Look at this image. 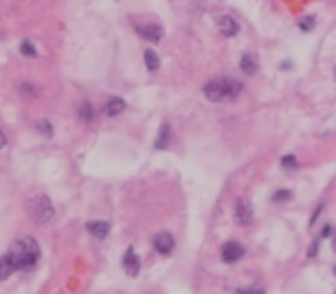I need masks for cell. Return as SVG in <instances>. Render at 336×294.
Here are the masks:
<instances>
[{"label": "cell", "mask_w": 336, "mask_h": 294, "mask_svg": "<svg viewBox=\"0 0 336 294\" xmlns=\"http://www.w3.org/2000/svg\"><path fill=\"white\" fill-rule=\"evenodd\" d=\"M203 95H205L207 101H214V104L235 101L242 95V83L235 78H228V76H219V78L207 80L205 88H203Z\"/></svg>", "instance_id": "cell-1"}, {"label": "cell", "mask_w": 336, "mask_h": 294, "mask_svg": "<svg viewBox=\"0 0 336 294\" xmlns=\"http://www.w3.org/2000/svg\"><path fill=\"white\" fill-rule=\"evenodd\" d=\"M12 258H14L16 271L30 269L40 262V244H37L32 237H23V239H16V244L12 246Z\"/></svg>", "instance_id": "cell-2"}, {"label": "cell", "mask_w": 336, "mask_h": 294, "mask_svg": "<svg viewBox=\"0 0 336 294\" xmlns=\"http://www.w3.org/2000/svg\"><path fill=\"white\" fill-rule=\"evenodd\" d=\"M28 214L32 221H37L40 225H46L49 221H53V202L49 200V195H35L28 200Z\"/></svg>", "instance_id": "cell-3"}, {"label": "cell", "mask_w": 336, "mask_h": 294, "mask_svg": "<svg viewBox=\"0 0 336 294\" xmlns=\"http://www.w3.org/2000/svg\"><path fill=\"white\" fill-rule=\"evenodd\" d=\"M242 258H244V246L240 241H226V244L221 246V260L226 264H235Z\"/></svg>", "instance_id": "cell-4"}, {"label": "cell", "mask_w": 336, "mask_h": 294, "mask_svg": "<svg viewBox=\"0 0 336 294\" xmlns=\"http://www.w3.org/2000/svg\"><path fill=\"white\" fill-rule=\"evenodd\" d=\"M155 250L159 255H171L173 250H175V239H173V234L171 232H159L155 234Z\"/></svg>", "instance_id": "cell-5"}, {"label": "cell", "mask_w": 336, "mask_h": 294, "mask_svg": "<svg viewBox=\"0 0 336 294\" xmlns=\"http://www.w3.org/2000/svg\"><path fill=\"white\" fill-rule=\"evenodd\" d=\"M216 28H219L221 37H226V39H231V37H235L237 32H240V23H237L233 16H228V14H223V16L216 19Z\"/></svg>", "instance_id": "cell-6"}, {"label": "cell", "mask_w": 336, "mask_h": 294, "mask_svg": "<svg viewBox=\"0 0 336 294\" xmlns=\"http://www.w3.org/2000/svg\"><path fill=\"white\" fill-rule=\"evenodd\" d=\"M235 221L240 225H251V221H253V209L246 198H240L235 202Z\"/></svg>", "instance_id": "cell-7"}, {"label": "cell", "mask_w": 336, "mask_h": 294, "mask_svg": "<svg viewBox=\"0 0 336 294\" xmlns=\"http://www.w3.org/2000/svg\"><path fill=\"white\" fill-rule=\"evenodd\" d=\"M134 28H136V32H138V35H141L143 39H150V41H161V37H164V28H161L159 23H145V25L136 23Z\"/></svg>", "instance_id": "cell-8"}, {"label": "cell", "mask_w": 336, "mask_h": 294, "mask_svg": "<svg viewBox=\"0 0 336 294\" xmlns=\"http://www.w3.org/2000/svg\"><path fill=\"white\" fill-rule=\"evenodd\" d=\"M122 267H125L127 276H138V271H141V260H138V255H136L134 248H127L125 258H122Z\"/></svg>", "instance_id": "cell-9"}, {"label": "cell", "mask_w": 336, "mask_h": 294, "mask_svg": "<svg viewBox=\"0 0 336 294\" xmlns=\"http://www.w3.org/2000/svg\"><path fill=\"white\" fill-rule=\"evenodd\" d=\"M122 110H127V104L125 99H120V97H110L108 101L104 104V108H101V113L106 115V117H118V115L122 113Z\"/></svg>", "instance_id": "cell-10"}, {"label": "cell", "mask_w": 336, "mask_h": 294, "mask_svg": "<svg viewBox=\"0 0 336 294\" xmlns=\"http://www.w3.org/2000/svg\"><path fill=\"white\" fill-rule=\"evenodd\" d=\"M86 228H88V232H90L95 239H106V237H108L110 225H108V221H90Z\"/></svg>", "instance_id": "cell-11"}, {"label": "cell", "mask_w": 336, "mask_h": 294, "mask_svg": "<svg viewBox=\"0 0 336 294\" xmlns=\"http://www.w3.org/2000/svg\"><path fill=\"white\" fill-rule=\"evenodd\" d=\"M14 271H16V264H14V258H12V253L3 255V258H0V280L10 278Z\"/></svg>", "instance_id": "cell-12"}, {"label": "cell", "mask_w": 336, "mask_h": 294, "mask_svg": "<svg viewBox=\"0 0 336 294\" xmlns=\"http://www.w3.org/2000/svg\"><path fill=\"white\" fill-rule=\"evenodd\" d=\"M240 67H242V71H244L246 76H253L258 71V58L253 53H244L242 55V60H240Z\"/></svg>", "instance_id": "cell-13"}, {"label": "cell", "mask_w": 336, "mask_h": 294, "mask_svg": "<svg viewBox=\"0 0 336 294\" xmlns=\"http://www.w3.org/2000/svg\"><path fill=\"white\" fill-rule=\"evenodd\" d=\"M168 145H171V127L161 124L159 136H157V140H155V147L157 150H164V147H168Z\"/></svg>", "instance_id": "cell-14"}, {"label": "cell", "mask_w": 336, "mask_h": 294, "mask_svg": "<svg viewBox=\"0 0 336 294\" xmlns=\"http://www.w3.org/2000/svg\"><path fill=\"white\" fill-rule=\"evenodd\" d=\"M143 62H145V67H147L150 71H157V69H159V55H157L152 49H145V51H143Z\"/></svg>", "instance_id": "cell-15"}, {"label": "cell", "mask_w": 336, "mask_h": 294, "mask_svg": "<svg viewBox=\"0 0 336 294\" xmlns=\"http://www.w3.org/2000/svg\"><path fill=\"white\" fill-rule=\"evenodd\" d=\"M79 117H81L83 122H90L92 117H95V108H92L90 101H83V104H81V108H79Z\"/></svg>", "instance_id": "cell-16"}, {"label": "cell", "mask_w": 336, "mask_h": 294, "mask_svg": "<svg viewBox=\"0 0 336 294\" xmlns=\"http://www.w3.org/2000/svg\"><path fill=\"white\" fill-rule=\"evenodd\" d=\"M35 129L40 131L44 138H51L53 136V124H51L49 120H40V122H35Z\"/></svg>", "instance_id": "cell-17"}, {"label": "cell", "mask_w": 336, "mask_h": 294, "mask_svg": "<svg viewBox=\"0 0 336 294\" xmlns=\"http://www.w3.org/2000/svg\"><path fill=\"white\" fill-rule=\"evenodd\" d=\"M300 28H302L304 32L313 30V28H316V16H304V19L300 21Z\"/></svg>", "instance_id": "cell-18"}, {"label": "cell", "mask_w": 336, "mask_h": 294, "mask_svg": "<svg viewBox=\"0 0 336 294\" xmlns=\"http://www.w3.org/2000/svg\"><path fill=\"white\" fill-rule=\"evenodd\" d=\"M21 55H25V58H35L37 49L30 44V41H23V44H21Z\"/></svg>", "instance_id": "cell-19"}, {"label": "cell", "mask_w": 336, "mask_h": 294, "mask_svg": "<svg viewBox=\"0 0 336 294\" xmlns=\"http://www.w3.org/2000/svg\"><path fill=\"white\" fill-rule=\"evenodd\" d=\"M292 193L290 191H276L274 195H272V202H286V200H290Z\"/></svg>", "instance_id": "cell-20"}, {"label": "cell", "mask_w": 336, "mask_h": 294, "mask_svg": "<svg viewBox=\"0 0 336 294\" xmlns=\"http://www.w3.org/2000/svg\"><path fill=\"white\" fill-rule=\"evenodd\" d=\"M281 165H286V168H297V159L292 154H286L281 159Z\"/></svg>", "instance_id": "cell-21"}, {"label": "cell", "mask_w": 336, "mask_h": 294, "mask_svg": "<svg viewBox=\"0 0 336 294\" xmlns=\"http://www.w3.org/2000/svg\"><path fill=\"white\" fill-rule=\"evenodd\" d=\"M235 294H265V289H256V287H237Z\"/></svg>", "instance_id": "cell-22"}, {"label": "cell", "mask_w": 336, "mask_h": 294, "mask_svg": "<svg viewBox=\"0 0 336 294\" xmlns=\"http://www.w3.org/2000/svg\"><path fill=\"white\" fill-rule=\"evenodd\" d=\"M21 90H23V95H25V97H32V95H35V92H32L35 88H32V85H28V83L21 85Z\"/></svg>", "instance_id": "cell-23"}, {"label": "cell", "mask_w": 336, "mask_h": 294, "mask_svg": "<svg viewBox=\"0 0 336 294\" xmlns=\"http://www.w3.org/2000/svg\"><path fill=\"white\" fill-rule=\"evenodd\" d=\"M7 145V136L3 134V129H0V150H3V147H5Z\"/></svg>", "instance_id": "cell-24"}, {"label": "cell", "mask_w": 336, "mask_h": 294, "mask_svg": "<svg viewBox=\"0 0 336 294\" xmlns=\"http://www.w3.org/2000/svg\"><path fill=\"white\" fill-rule=\"evenodd\" d=\"M331 248H334V253H336V234H334V239H331Z\"/></svg>", "instance_id": "cell-25"}, {"label": "cell", "mask_w": 336, "mask_h": 294, "mask_svg": "<svg viewBox=\"0 0 336 294\" xmlns=\"http://www.w3.org/2000/svg\"><path fill=\"white\" fill-rule=\"evenodd\" d=\"M334 274H336V267H334Z\"/></svg>", "instance_id": "cell-26"}, {"label": "cell", "mask_w": 336, "mask_h": 294, "mask_svg": "<svg viewBox=\"0 0 336 294\" xmlns=\"http://www.w3.org/2000/svg\"><path fill=\"white\" fill-rule=\"evenodd\" d=\"M331 3H336V0H331Z\"/></svg>", "instance_id": "cell-27"}]
</instances>
